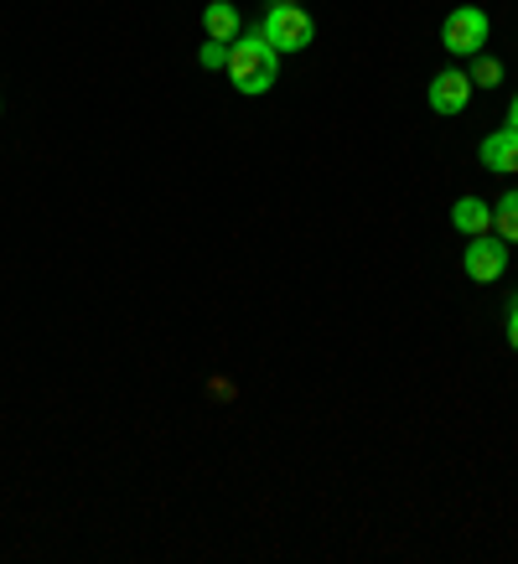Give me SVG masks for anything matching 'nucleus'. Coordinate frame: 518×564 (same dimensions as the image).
<instances>
[{
	"label": "nucleus",
	"instance_id": "obj_12",
	"mask_svg": "<svg viewBox=\"0 0 518 564\" xmlns=\"http://www.w3.org/2000/svg\"><path fill=\"white\" fill-rule=\"evenodd\" d=\"M508 347H514V352H518V295H514V301H508Z\"/></svg>",
	"mask_w": 518,
	"mask_h": 564
},
{
	"label": "nucleus",
	"instance_id": "obj_10",
	"mask_svg": "<svg viewBox=\"0 0 518 564\" xmlns=\"http://www.w3.org/2000/svg\"><path fill=\"white\" fill-rule=\"evenodd\" d=\"M466 78H472V88H498L503 84V63H498V57H487V52H477Z\"/></svg>",
	"mask_w": 518,
	"mask_h": 564
},
{
	"label": "nucleus",
	"instance_id": "obj_14",
	"mask_svg": "<svg viewBox=\"0 0 518 564\" xmlns=\"http://www.w3.org/2000/svg\"><path fill=\"white\" fill-rule=\"evenodd\" d=\"M508 124L518 130V94H514V104H508Z\"/></svg>",
	"mask_w": 518,
	"mask_h": 564
},
{
	"label": "nucleus",
	"instance_id": "obj_9",
	"mask_svg": "<svg viewBox=\"0 0 518 564\" xmlns=\"http://www.w3.org/2000/svg\"><path fill=\"white\" fill-rule=\"evenodd\" d=\"M493 234L518 243V192H503L498 203H493Z\"/></svg>",
	"mask_w": 518,
	"mask_h": 564
},
{
	"label": "nucleus",
	"instance_id": "obj_11",
	"mask_svg": "<svg viewBox=\"0 0 518 564\" xmlns=\"http://www.w3.org/2000/svg\"><path fill=\"white\" fill-rule=\"evenodd\" d=\"M197 63H203L207 73L228 68V42H203V52H197Z\"/></svg>",
	"mask_w": 518,
	"mask_h": 564
},
{
	"label": "nucleus",
	"instance_id": "obj_4",
	"mask_svg": "<svg viewBox=\"0 0 518 564\" xmlns=\"http://www.w3.org/2000/svg\"><path fill=\"white\" fill-rule=\"evenodd\" d=\"M466 280H477V285H493V280H503V270H508V239H498V234H477V239L466 243Z\"/></svg>",
	"mask_w": 518,
	"mask_h": 564
},
{
	"label": "nucleus",
	"instance_id": "obj_8",
	"mask_svg": "<svg viewBox=\"0 0 518 564\" xmlns=\"http://www.w3.org/2000/svg\"><path fill=\"white\" fill-rule=\"evenodd\" d=\"M203 32L207 42H234L239 36V6L234 0H213L203 11Z\"/></svg>",
	"mask_w": 518,
	"mask_h": 564
},
{
	"label": "nucleus",
	"instance_id": "obj_3",
	"mask_svg": "<svg viewBox=\"0 0 518 564\" xmlns=\"http://www.w3.org/2000/svg\"><path fill=\"white\" fill-rule=\"evenodd\" d=\"M487 32H493V21H487L483 6H456L446 17V26H441V47L451 57H477L487 47Z\"/></svg>",
	"mask_w": 518,
	"mask_h": 564
},
{
	"label": "nucleus",
	"instance_id": "obj_2",
	"mask_svg": "<svg viewBox=\"0 0 518 564\" xmlns=\"http://www.w3.org/2000/svg\"><path fill=\"white\" fill-rule=\"evenodd\" d=\"M259 32H265V42L276 52H306L311 36H316V26H311V17L295 6V0H270V11H265V21H259Z\"/></svg>",
	"mask_w": 518,
	"mask_h": 564
},
{
	"label": "nucleus",
	"instance_id": "obj_13",
	"mask_svg": "<svg viewBox=\"0 0 518 564\" xmlns=\"http://www.w3.org/2000/svg\"><path fill=\"white\" fill-rule=\"evenodd\" d=\"M207 393H213V399H234V383H224V378H213V383H207Z\"/></svg>",
	"mask_w": 518,
	"mask_h": 564
},
{
	"label": "nucleus",
	"instance_id": "obj_7",
	"mask_svg": "<svg viewBox=\"0 0 518 564\" xmlns=\"http://www.w3.org/2000/svg\"><path fill=\"white\" fill-rule=\"evenodd\" d=\"M451 223H456V234H466V239L493 234V207H487L483 197H456V207H451Z\"/></svg>",
	"mask_w": 518,
	"mask_h": 564
},
{
	"label": "nucleus",
	"instance_id": "obj_6",
	"mask_svg": "<svg viewBox=\"0 0 518 564\" xmlns=\"http://www.w3.org/2000/svg\"><path fill=\"white\" fill-rule=\"evenodd\" d=\"M477 155H483V166L487 172H503V176H514L518 172V130L514 124H503V130H493V135L477 145Z\"/></svg>",
	"mask_w": 518,
	"mask_h": 564
},
{
	"label": "nucleus",
	"instance_id": "obj_15",
	"mask_svg": "<svg viewBox=\"0 0 518 564\" xmlns=\"http://www.w3.org/2000/svg\"><path fill=\"white\" fill-rule=\"evenodd\" d=\"M0 109H6V99H0Z\"/></svg>",
	"mask_w": 518,
	"mask_h": 564
},
{
	"label": "nucleus",
	"instance_id": "obj_1",
	"mask_svg": "<svg viewBox=\"0 0 518 564\" xmlns=\"http://www.w3.org/2000/svg\"><path fill=\"white\" fill-rule=\"evenodd\" d=\"M224 73L234 78V88H239V94L259 99V94H270V88H276L280 52L265 42V32H259V26H249V32H239L234 42H228V68Z\"/></svg>",
	"mask_w": 518,
	"mask_h": 564
},
{
	"label": "nucleus",
	"instance_id": "obj_5",
	"mask_svg": "<svg viewBox=\"0 0 518 564\" xmlns=\"http://www.w3.org/2000/svg\"><path fill=\"white\" fill-rule=\"evenodd\" d=\"M425 99H431L435 115H462L466 99H472V78H466V68H446V73H435L431 88H425Z\"/></svg>",
	"mask_w": 518,
	"mask_h": 564
}]
</instances>
